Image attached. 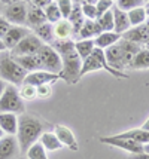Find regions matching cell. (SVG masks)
Instances as JSON below:
<instances>
[{
    "label": "cell",
    "instance_id": "6da1fadb",
    "mask_svg": "<svg viewBox=\"0 0 149 159\" xmlns=\"http://www.w3.org/2000/svg\"><path fill=\"white\" fill-rule=\"evenodd\" d=\"M52 46L57 49L61 58V71L60 79H63L69 85H75L81 79V69H82V60L79 58L78 52L75 49V40L54 42Z\"/></svg>",
    "mask_w": 149,
    "mask_h": 159
},
{
    "label": "cell",
    "instance_id": "7a4b0ae2",
    "mask_svg": "<svg viewBox=\"0 0 149 159\" xmlns=\"http://www.w3.org/2000/svg\"><path fill=\"white\" fill-rule=\"evenodd\" d=\"M45 124L39 118L22 113L18 116V131H16V140L20 146V153H26L31 144L39 141L43 132Z\"/></svg>",
    "mask_w": 149,
    "mask_h": 159
},
{
    "label": "cell",
    "instance_id": "3957f363",
    "mask_svg": "<svg viewBox=\"0 0 149 159\" xmlns=\"http://www.w3.org/2000/svg\"><path fill=\"white\" fill-rule=\"evenodd\" d=\"M142 48L143 46H140V45H136L133 42H128L121 37V40L118 43H115L114 46H110L105 51V54H106L107 62L115 70L124 71V69L130 67L134 55Z\"/></svg>",
    "mask_w": 149,
    "mask_h": 159
},
{
    "label": "cell",
    "instance_id": "277c9868",
    "mask_svg": "<svg viewBox=\"0 0 149 159\" xmlns=\"http://www.w3.org/2000/svg\"><path fill=\"white\" fill-rule=\"evenodd\" d=\"M97 70H105L109 75H112L116 79H127V73L125 71H119V70H115L109 62H107L106 54L103 49L94 48L92 54L86 60L82 61V69H81V77H84L88 73L92 71H97Z\"/></svg>",
    "mask_w": 149,
    "mask_h": 159
},
{
    "label": "cell",
    "instance_id": "5b68a950",
    "mask_svg": "<svg viewBox=\"0 0 149 159\" xmlns=\"http://www.w3.org/2000/svg\"><path fill=\"white\" fill-rule=\"evenodd\" d=\"M26 76L27 71L15 61V58L7 51L0 54V79L3 82L14 86H21Z\"/></svg>",
    "mask_w": 149,
    "mask_h": 159
},
{
    "label": "cell",
    "instance_id": "8992f818",
    "mask_svg": "<svg viewBox=\"0 0 149 159\" xmlns=\"http://www.w3.org/2000/svg\"><path fill=\"white\" fill-rule=\"evenodd\" d=\"M3 111H12L16 115L26 113V104H24V100L20 97L18 86L6 83V88L0 95V113Z\"/></svg>",
    "mask_w": 149,
    "mask_h": 159
},
{
    "label": "cell",
    "instance_id": "52a82bcc",
    "mask_svg": "<svg viewBox=\"0 0 149 159\" xmlns=\"http://www.w3.org/2000/svg\"><path fill=\"white\" fill-rule=\"evenodd\" d=\"M37 57H39L40 64H42V70L60 75L61 67H63L61 66V58H60V54L57 52V49L52 45L43 43L42 48L37 51Z\"/></svg>",
    "mask_w": 149,
    "mask_h": 159
},
{
    "label": "cell",
    "instance_id": "ba28073f",
    "mask_svg": "<svg viewBox=\"0 0 149 159\" xmlns=\"http://www.w3.org/2000/svg\"><path fill=\"white\" fill-rule=\"evenodd\" d=\"M27 7H29V3L26 0H22V2H18V3H14V5L3 6L2 15L6 18V21L11 25H26Z\"/></svg>",
    "mask_w": 149,
    "mask_h": 159
},
{
    "label": "cell",
    "instance_id": "9c48e42d",
    "mask_svg": "<svg viewBox=\"0 0 149 159\" xmlns=\"http://www.w3.org/2000/svg\"><path fill=\"white\" fill-rule=\"evenodd\" d=\"M43 42L37 37V36L30 31L29 34L26 36L16 46H15L9 54L12 57H20V55H33V54H37V51L42 48Z\"/></svg>",
    "mask_w": 149,
    "mask_h": 159
},
{
    "label": "cell",
    "instance_id": "30bf717a",
    "mask_svg": "<svg viewBox=\"0 0 149 159\" xmlns=\"http://www.w3.org/2000/svg\"><path fill=\"white\" fill-rule=\"evenodd\" d=\"M100 143L103 144H107L110 147H115V149H121L124 152L130 153V155H137V153H143V146L136 143L133 140L128 139H122V137H118V135H109V137H101L100 139Z\"/></svg>",
    "mask_w": 149,
    "mask_h": 159
},
{
    "label": "cell",
    "instance_id": "8fae6325",
    "mask_svg": "<svg viewBox=\"0 0 149 159\" xmlns=\"http://www.w3.org/2000/svg\"><path fill=\"white\" fill-rule=\"evenodd\" d=\"M30 31L31 30L27 25H11L9 30L6 31V34L3 36V39H2L7 52H11L26 36L29 34Z\"/></svg>",
    "mask_w": 149,
    "mask_h": 159
},
{
    "label": "cell",
    "instance_id": "7c38bea8",
    "mask_svg": "<svg viewBox=\"0 0 149 159\" xmlns=\"http://www.w3.org/2000/svg\"><path fill=\"white\" fill-rule=\"evenodd\" d=\"M122 39H125L128 42H133V43L140 45V46H146L149 43V18L142 25L131 27L127 33L122 34Z\"/></svg>",
    "mask_w": 149,
    "mask_h": 159
},
{
    "label": "cell",
    "instance_id": "4fadbf2b",
    "mask_svg": "<svg viewBox=\"0 0 149 159\" xmlns=\"http://www.w3.org/2000/svg\"><path fill=\"white\" fill-rule=\"evenodd\" d=\"M57 80H60V75L57 73H51L46 70H36L31 73H27V76L24 79V83H29L33 86H40V85H48V83H55Z\"/></svg>",
    "mask_w": 149,
    "mask_h": 159
},
{
    "label": "cell",
    "instance_id": "5bb4252c",
    "mask_svg": "<svg viewBox=\"0 0 149 159\" xmlns=\"http://www.w3.org/2000/svg\"><path fill=\"white\" fill-rule=\"evenodd\" d=\"M54 134L57 135L60 143L63 146H66L67 149H70L73 152H78L79 150V143H78V140H76V135H75V132L72 131L69 126L61 125V124L55 125L54 126Z\"/></svg>",
    "mask_w": 149,
    "mask_h": 159
},
{
    "label": "cell",
    "instance_id": "9a60e30c",
    "mask_svg": "<svg viewBox=\"0 0 149 159\" xmlns=\"http://www.w3.org/2000/svg\"><path fill=\"white\" fill-rule=\"evenodd\" d=\"M20 155V146L15 135H5L0 140V159H15Z\"/></svg>",
    "mask_w": 149,
    "mask_h": 159
},
{
    "label": "cell",
    "instance_id": "2e32d148",
    "mask_svg": "<svg viewBox=\"0 0 149 159\" xmlns=\"http://www.w3.org/2000/svg\"><path fill=\"white\" fill-rule=\"evenodd\" d=\"M54 27V37L55 42H64V40H75V33L72 22L67 18H61L55 24H52Z\"/></svg>",
    "mask_w": 149,
    "mask_h": 159
},
{
    "label": "cell",
    "instance_id": "e0dca14e",
    "mask_svg": "<svg viewBox=\"0 0 149 159\" xmlns=\"http://www.w3.org/2000/svg\"><path fill=\"white\" fill-rule=\"evenodd\" d=\"M18 116L12 111L0 113V129L5 132V135H16L18 131Z\"/></svg>",
    "mask_w": 149,
    "mask_h": 159
},
{
    "label": "cell",
    "instance_id": "ac0fdd59",
    "mask_svg": "<svg viewBox=\"0 0 149 159\" xmlns=\"http://www.w3.org/2000/svg\"><path fill=\"white\" fill-rule=\"evenodd\" d=\"M101 33L97 21L92 20H85L82 27L79 30V33L76 34V39L75 40H94L97 36Z\"/></svg>",
    "mask_w": 149,
    "mask_h": 159
},
{
    "label": "cell",
    "instance_id": "d6986e66",
    "mask_svg": "<svg viewBox=\"0 0 149 159\" xmlns=\"http://www.w3.org/2000/svg\"><path fill=\"white\" fill-rule=\"evenodd\" d=\"M112 12H114V31L122 36L124 33H127L128 30L131 28L130 20H128V14L115 6L112 9Z\"/></svg>",
    "mask_w": 149,
    "mask_h": 159
},
{
    "label": "cell",
    "instance_id": "ffe728a7",
    "mask_svg": "<svg viewBox=\"0 0 149 159\" xmlns=\"http://www.w3.org/2000/svg\"><path fill=\"white\" fill-rule=\"evenodd\" d=\"M43 22H46V16H45V11L40 9L37 6H33L29 3V7H27V21H26V25L33 30L37 25H40Z\"/></svg>",
    "mask_w": 149,
    "mask_h": 159
},
{
    "label": "cell",
    "instance_id": "44dd1931",
    "mask_svg": "<svg viewBox=\"0 0 149 159\" xmlns=\"http://www.w3.org/2000/svg\"><path fill=\"white\" fill-rule=\"evenodd\" d=\"M121 37H122V36L118 34V33H115V31H101V33L94 39V45H95V48L106 51L107 48H110V46H114L115 43H118V42L121 40Z\"/></svg>",
    "mask_w": 149,
    "mask_h": 159
},
{
    "label": "cell",
    "instance_id": "7402d4cb",
    "mask_svg": "<svg viewBox=\"0 0 149 159\" xmlns=\"http://www.w3.org/2000/svg\"><path fill=\"white\" fill-rule=\"evenodd\" d=\"M14 58L27 73H31V71H36V70H42V64H40V60H39L37 54H33V55H20V57H14Z\"/></svg>",
    "mask_w": 149,
    "mask_h": 159
},
{
    "label": "cell",
    "instance_id": "603a6c76",
    "mask_svg": "<svg viewBox=\"0 0 149 159\" xmlns=\"http://www.w3.org/2000/svg\"><path fill=\"white\" fill-rule=\"evenodd\" d=\"M39 143L45 147L46 152H57L63 147V144L60 143V140L57 139L54 131H43L40 139H39Z\"/></svg>",
    "mask_w": 149,
    "mask_h": 159
},
{
    "label": "cell",
    "instance_id": "cb8c5ba5",
    "mask_svg": "<svg viewBox=\"0 0 149 159\" xmlns=\"http://www.w3.org/2000/svg\"><path fill=\"white\" fill-rule=\"evenodd\" d=\"M118 137H122V139H128L133 140L139 144H146L149 143V131L143 129V128H133V129H128V131H124L121 134H116Z\"/></svg>",
    "mask_w": 149,
    "mask_h": 159
},
{
    "label": "cell",
    "instance_id": "d4e9b609",
    "mask_svg": "<svg viewBox=\"0 0 149 159\" xmlns=\"http://www.w3.org/2000/svg\"><path fill=\"white\" fill-rule=\"evenodd\" d=\"M31 31H33L43 43H46V45H52V43L55 42V37H54V27H52V24H49L48 21L43 22V24H40V25H37V27L33 28Z\"/></svg>",
    "mask_w": 149,
    "mask_h": 159
},
{
    "label": "cell",
    "instance_id": "484cf974",
    "mask_svg": "<svg viewBox=\"0 0 149 159\" xmlns=\"http://www.w3.org/2000/svg\"><path fill=\"white\" fill-rule=\"evenodd\" d=\"M131 70H148L149 69V51L146 48H142L134 55L133 61L130 64Z\"/></svg>",
    "mask_w": 149,
    "mask_h": 159
},
{
    "label": "cell",
    "instance_id": "4316f807",
    "mask_svg": "<svg viewBox=\"0 0 149 159\" xmlns=\"http://www.w3.org/2000/svg\"><path fill=\"white\" fill-rule=\"evenodd\" d=\"M128 14V20H130V25L131 27H139L145 24L148 21V15H146V9L145 6H139V7H134L131 9Z\"/></svg>",
    "mask_w": 149,
    "mask_h": 159
},
{
    "label": "cell",
    "instance_id": "83f0119b",
    "mask_svg": "<svg viewBox=\"0 0 149 159\" xmlns=\"http://www.w3.org/2000/svg\"><path fill=\"white\" fill-rule=\"evenodd\" d=\"M67 20L72 22V27H73V33H75V39H76V34L79 33V30L82 27V24H84V15H82V9H81V5L79 3H75V6H73V11H72V14L69 15V18Z\"/></svg>",
    "mask_w": 149,
    "mask_h": 159
},
{
    "label": "cell",
    "instance_id": "f1b7e54d",
    "mask_svg": "<svg viewBox=\"0 0 149 159\" xmlns=\"http://www.w3.org/2000/svg\"><path fill=\"white\" fill-rule=\"evenodd\" d=\"M94 48H95L94 40H75V49H76L79 58H81L82 61L91 55Z\"/></svg>",
    "mask_w": 149,
    "mask_h": 159
},
{
    "label": "cell",
    "instance_id": "f546056e",
    "mask_svg": "<svg viewBox=\"0 0 149 159\" xmlns=\"http://www.w3.org/2000/svg\"><path fill=\"white\" fill-rule=\"evenodd\" d=\"M26 156H27V159H49L48 158V152L45 150V147L39 141H36L35 144H31L27 149Z\"/></svg>",
    "mask_w": 149,
    "mask_h": 159
},
{
    "label": "cell",
    "instance_id": "4dcf8cb0",
    "mask_svg": "<svg viewBox=\"0 0 149 159\" xmlns=\"http://www.w3.org/2000/svg\"><path fill=\"white\" fill-rule=\"evenodd\" d=\"M45 11V16H46V21L49 22V24H55L57 21H60L63 16H61V12H60V9H58V5L57 2H51L48 6L43 9Z\"/></svg>",
    "mask_w": 149,
    "mask_h": 159
},
{
    "label": "cell",
    "instance_id": "1f68e13d",
    "mask_svg": "<svg viewBox=\"0 0 149 159\" xmlns=\"http://www.w3.org/2000/svg\"><path fill=\"white\" fill-rule=\"evenodd\" d=\"M95 21H97L101 31H114V12L112 11L100 15Z\"/></svg>",
    "mask_w": 149,
    "mask_h": 159
},
{
    "label": "cell",
    "instance_id": "d6a6232c",
    "mask_svg": "<svg viewBox=\"0 0 149 159\" xmlns=\"http://www.w3.org/2000/svg\"><path fill=\"white\" fill-rule=\"evenodd\" d=\"M18 92H20V97L24 101H33L35 98H37L36 86L29 85V83H22L21 86H18Z\"/></svg>",
    "mask_w": 149,
    "mask_h": 159
},
{
    "label": "cell",
    "instance_id": "836d02e7",
    "mask_svg": "<svg viewBox=\"0 0 149 159\" xmlns=\"http://www.w3.org/2000/svg\"><path fill=\"white\" fill-rule=\"evenodd\" d=\"M139 6H145L143 0H115V7H118L124 12H130L131 9Z\"/></svg>",
    "mask_w": 149,
    "mask_h": 159
},
{
    "label": "cell",
    "instance_id": "e575fe53",
    "mask_svg": "<svg viewBox=\"0 0 149 159\" xmlns=\"http://www.w3.org/2000/svg\"><path fill=\"white\" fill-rule=\"evenodd\" d=\"M55 2H57L60 12H61V16H63V18H69V15H70L72 11H73L75 3H73L72 0H55Z\"/></svg>",
    "mask_w": 149,
    "mask_h": 159
},
{
    "label": "cell",
    "instance_id": "d590c367",
    "mask_svg": "<svg viewBox=\"0 0 149 159\" xmlns=\"http://www.w3.org/2000/svg\"><path fill=\"white\" fill-rule=\"evenodd\" d=\"M115 6V2L112 0H97V3H95V9H97V15H103L109 12V11H112Z\"/></svg>",
    "mask_w": 149,
    "mask_h": 159
},
{
    "label": "cell",
    "instance_id": "8d00e7d4",
    "mask_svg": "<svg viewBox=\"0 0 149 159\" xmlns=\"http://www.w3.org/2000/svg\"><path fill=\"white\" fill-rule=\"evenodd\" d=\"M81 9H82V15L85 20H92L95 21L99 18L97 15V9H95V5H81Z\"/></svg>",
    "mask_w": 149,
    "mask_h": 159
},
{
    "label": "cell",
    "instance_id": "74e56055",
    "mask_svg": "<svg viewBox=\"0 0 149 159\" xmlns=\"http://www.w3.org/2000/svg\"><path fill=\"white\" fill-rule=\"evenodd\" d=\"M36 92H37V98L40 100H46L52 95V85L48 83V85H40L36 88Z\"/></svg>",
    "mask_w": 149,
    "mask_h": 159
},
{
    "label": "cell",
    "instance_id": "f35d334b",
    "mask_svg": "<svg viewBox=\"0 0 149 159\" xmlns=\"http://www.w3.org/2000/svg\"><path fill=\"white\" fill-rule=\"evenodd\" d=\"M9 27H11V24L6 21V18L3 15H0V39H3V36L6 34Z\"/></svg>",
    "mask_w": 149,
    "mask_h": 159
},
{
    "label": "cell",
    "instance_id": "ab89813d",
    "mask_svg": "<svg viewBox=\"0 0 149 159\" xmlns=\"http://www.w3.org/2000/svg\"><path fill=\"white\" fill-rule=\"evenodd\" d=\"M51 2H54V0H29L30 5H33V6H37L40 7V9H45V7L49 5Z\"/></svg>",
    "mask_w": 149,
    "mask_h": 159
},
{
    "label": "cell",
    "instance_id": "60d3db41",
    "mask_svg": "<svg viewBox=\"0 0 149 159\" xmlns=\"http://www.w3.org/2000/svg\"><path fill=\"white\" fill-rule=\"evenodd\" d=\"M130 159H149V155H146V153H137V155H130Z\"/></svg>",
    "mask_w": 149,
    "mask_h": 159
},
{
    "label": "cell",
    "instance_id": "b9f144b4",
    "mask_svg": "<svg viewBox=\"0 0 149 159\" xmlns=\"http://www.w3.org/2000/svg\"><path fill=\"white\" fill-rule=\"evenodd\" d=\"M18 2H22V0H0V3L3 6H7V5H14V3H18Z\"/></svg>",
    "mask_w": 149,
    "mask_h": 159
},
{
    "label": "cell",
    "instance_id": "7bdbcfd3",
    "mask_svg": "<svg viewBox=\"0 0 149 159\" xmlns=\"http://www.w3.org/2000/svg\"><path fill=\"white\" fill-rule=\"evenodd\" d=\"M95 3H97V0H81L79 5H95Z\"/></svg>",
    "mask_w": 149,
    "mask_h": 159
},
{
    "label": "cell",
    "instance_id": "ee69618b",
    "mask_svg": "<svg viewBox=\"0 0 149 159\" xmlns=\"http://www.w3.org/2000/svg\"><path fill=\"white\" fill-rule=\"evenodd\" d=\"M140 128H143V129H146V131H149V118L146 119L145 122H143V125L140 126Z\"/></svg>",
    "mask_w": 149,
    "mask_h": 159
},
{
    "label": "cell",
    "instance_id": "f6af8a7d",
    "mask_svg": "<svg viewBox=\"0 0 149 159\" xmlns=\"http://www.w3.org/2000/svg\"><path fill=\"white\" fill-rule=\"evenodd\" d=\"M5 88H6V83L3 82L2 79H0V95L3 94V91H5Z\"/></svg>",
    "mask_w": 149,
    "mask_h": 159
},
{
    "label": "cell",
    "instance_id": "bcb514c9",
    "mask_svg": "<svg viewBox=\"0 0 149 159\" xmlns=\"http://www.w3.org/2000/svg\"><path fill=\"white\" fill-rule=\"evenodd\" d=\"M143 153H146V155H149V143H146V144H143Z\"/></svg>",
    "mask_w": 149,
    "mask_h": 159
},
{
    "label": "cell",
    "instance_id": "7dc6e473",
    "mask_svg": "<svg viewBox=\"0 0 149 159\" xmlns=\"http://www.w3.org/2000/svg\"><path fill=\"white\" fill-rule=\"evenodd\" d=\"M5 51H6V48H5V43H3V40L0 39V54H2V52H5Z\"/></svg>",
    "mask_w": 149,
    "mask_h": 159
},
{
    "label": "cell",
    "instance_id": "c3c4849f",
    "mask_svg": "<svg viewBox=\"0 0 149 159\" xmlns=\"http://www.w3.org/2000/svg\"><path fill=\"white\" fill-rule=\"evenodd\" d=\"M3 137H5V132H3V131H2V129H0V140L3 139Z\"/></svg>",
    "mask_w": 149,
    "mask_h": 159
},
{
    "label": "cell",
    "instance_id": "681fc988",
    "mask_svg": "<svg viewBox=\"0 0 149 159\" xmlns=\"http://www.w3.org/2000/svg\"><path fill=\"white\" fill-rule=\"evenodd\" d=\"M146 9V15H148V18H149V7H145Z\"/></svg>",
    "mask_w": 149,
    "mask_h": 159
},
{
    "label": "cell",
    "instance_id": "f907efd6",
    "mask_svg": "<svg viewBox=\"0 0 149 159\" xmlns=\"http://www.w3.org/2000/svg\"><path fill=\"white\" fill-rule=\"evenodd\" d=\"M73 3H81V0H72Z\"/></svg>",
    "mask_w": 149,
    "mask_h": 159
},
{
    "label": "cell",
    "instance_id": "816d5d0a",
    "mask_svg": "<svg viewBox=\"0 0 149 159\" xmlns=\"http://www.w3.org/2000/svg\"><path fill=\"white\" fill-rule=\"evenodd\" d=\"M145 7H149V2H146V3H145Z\"/></svg>",
    "mask_w": 149,
    "mask_h": 159
},
{
    "label": "cell",
    "instance_id": "f5cc1de1",
    "mask_svg": "<svg viewBox=\"0 0 149 159\" xmlns=\"http://www.w3.org/2000/svg\"><path fill=\"white\" fill-rule=\"evenodd\" d=\"M2 9H3V5H2V3H0V11H2Z\"/></svg>",
    "mask_w": 149,
    "mask_h": 159
},
{
    "label": "cell",
    "instance_id": "db71d44e",
    "mask_svg": "<svg viewBox=\"0 0 149 159\" xmlns=\"http://www.w3.org/2000/svg\"><path fill=\"white\" fill-rule=\"evenodd\" d=\"M143 2H145V3H146V2H149V0H143Z\"/></svg>",
    "mask_w": 149,
    "mask_h": 159
},
{
    "label": "cell",
    "instance_id": "11a10c76",
    "mask_svg": "<svg viewBox=\"0 0 149 159\" xmlns=\"http://www.w3.org/2000/svg\"><path fill=\"white\" fill-rule=\"evenodd\" d=\"M26 2H27V3H29V0H26Z\"/></svg>",
    "mask_w": 149,
    "mask_h": 159
},
{
    "label": "cell",
    "instance_id": "9f6ffc18",
    "mask_svg": "<svg viewBox=\"0 0 149 159\" xmlns=\"http://www.w3.org/2000/svg\"><path fill=\"white\" fill-rule=\"evenodd\" d=\"M112 2H115V0H112Z\"/></svg>",
    "mask_w": 149,
    "mask_h": 159
},
{
    "label": "cell",
    "instance_id": "6f0895ef",
    "mask_svg": "<svg viewBox=\"0 0 149 159\" xmlns=\"http://www.w3.org/2000/svg\"><path fill=\"white\" fill-rule=\"evenodd\" d=\"M54 2H55V0H54Z\"/></svg>",
    "mask_w": 149,
    "mask_h": 159
}]
</instances>
